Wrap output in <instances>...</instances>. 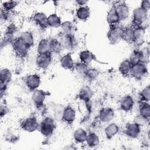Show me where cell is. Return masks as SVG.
Here are the masks:
<instances>
[{"label": "cell", "instance_id": "cell-1", "mask_svg": "<svg viewBox=\"0 0 150 150\" xmlns=\"http://www.w3.org/2000/svg\"><path fill=\"white\" fill-rule=\"evenodd\" d=\"M56 126V125L54 118L50 117H47L42 121L39 128L40 133L43 136L48 137L53 134Z\"/></svg>", "mask_w": 150, "mask_h": 150}, {"label": "cell", "instance_id": "cell-2", "mask_svg": "<svg viewBox=\"0 0 150 150\" xmlns=\"http://www.w3.org/2000/svg\"><path fill=\"white\" fill-rule=\"evenodd\" d=\"M12 46L13 52L17 57L20 59H24L27 57L29 48L19 37L12 43Z\"/></svg>", "mask_w": 150, "mask_h": 150}, {"label": "cell", "instance_id": "cell-3", "mask_svg": "<svg viewBox=\"0 0 150 150\" xmlns=\"http://www.w3.org/2000/svg\"><path fill=\"white\" fill-rule=\"evenodd\" d=\"M124 28L115 25L110 26L107 32V38L111 44H116L122 39V35Z\"/></svg>", "mask_w": 150, "mask_h": 150}, {"label": "cell", "instance_id": "cell-4", "mask_svg": "<svg viewBox=\"0 0 150 150\" xmlns=\"http://www.w3.org/2000/svg\"><path fill=\"white\" fill-rule=\"evenodd\" d=\"M12 73L6 68L1 69L0 72V92L1 97L2 98L7 88L8 84L12 80Z\"/></svg>", "mask_w": 150, "mask_h": 150}, {"label": "cell", "instance_id": "cell-5", "mask_svg": "<svg viewBox=\"0 0 150 150\" xmlns=\"http://www.w3.org/2000/svg\"><path fill=\"white\" fill-rule=\"evenodd\" d=\"M148 18V12L144 10L140 6L135 8L132 13V26H141Z\"/></svg>", "mask_w": 150, "mask_h": 150}, {"label": "cell", "instance_id": "cell-6", "mask_svg": "<svg viewBox=\"0 0 150 150\" xmlns=\"http://www.w3.org/2000/svg\"><path fill=\"white\" fill-rule=\"evenodd\" d=\"M119 18L120 21H124L127 19L129 16V7L125 2L124 1H119L116 2L115 4L112 6Z\"/></svg>", "mask_w": 150, "mask_h": 150}, {"label": "cell", "instance_id": "cell-7", "mask_svg": "<svg viewBox=\"0 0 150 150\" xmlns=\"http://www.w3.org/2000/svg\"><path fill=\"white\" fill-rule=\"evenodd\" d=\"M148 74V68L146 64L139 63L132 65L131 75L137 80L142 79Z\"/></svg>", "mask_w": 150, "mask_h": 150}, {"label": "cell", "instance_id": "cell-8", "mask_svg": "<svg viewBox=\"0 0 150 150\" xmlns=\"http://www.w3.org/2000/svg\"><path fill=\"white\" fill-rule=\"evenodd\" d=\"M21 127L26 132H32L39 128V124L35 117H30L23 120L21 124Z\"/></svg>", "mask_w": 150, "mask_h": 150}, {"label": "cell", "instance_id": "cell-9", "mask_svg": "<svg viewBox=\"0 0 150 150\" xmlns=\"http://www.w3.org/2000/svg\"><path fill=\"white\" fill-rule=\"evenodd\" d=\"M16 28L13 25H9L5 32H4V37L1 42V46L4 44L5 46L12 43L18 38L16 36Z\"/></svg>", "mask_w": 150, "mask_h": 150}, {"label": "cell", "instance_id": "cell-10", "mask_svg": "<svg viewBox=\"0 0 150 150\" xmlns=\"http://www.w3.org/2000/svg\"><path fill=\"white\" fill-rule=\"evenodd\" d=\"M145 28L143 26H134V43L135 46L139 47L144 42Z\"/></svg>", "mask_w": 150, "mask_h": 150}, {"label": "cell", "instance_id": "cell-11", "mask_svg": "<svg viewBox=\"0 0 150 150\" xmlns=\"http://www.w3.org/2000/svg\"><path fill=\"white\" fill-rule=\"evenodd\" d=\"M52 53L38 54L36 59V66L41 69H46L52 63Z\"/></svg>", "mask_w": 150, "mask_h": 150}, {"label": "cell", "instance_id": "cell-12", "mask_svg": "<svg viewBox=\"0 0 150 150\" xmlns=\"http://www.w3.org/2000/svg\"><path fill=\"white\" fill-rule=\"evenodd\" d=\"M40 82V77L36 73L29 74L25 79V84L27 87L32 91L38 88Z\"/></svg>", "mask_w": 150, "mask_h": 150}, {"label": "cell", "instance_id": "cell-13", "mask_svg": "<svg viewBox=\"0 0 150 150\" xmlns=\"http://www.w3.org/2000/svg\"><path fill=\"white\" fill-rule=\"evenodd\" d=\"M76 111L74 108L70 105H67L64 108L62 120L68 124H72L76 119Z\"/></svg>", "mask_w": 150, "mask_h": 150}, {"label": "cell", "instance_id": "cell-14", "mask_svg": "<svg viewBox=\"0 0 150 150\" xmlns=\"http://www.w3.org/2000/svg\"><path fill=\"white\" fill-rule=\"evenodd\" d=\"M125 135L131 138H137L141 133V127L134 122L128 123L124 130Z\"/></svg>", "mask_w": 150, "mask_h": 150}, {"label": "cell", "instance_id": "cell-15", "mask_svg": "<svg viewBox=\"0 0 150 150\" xmlns=\"http://www.w3.org/2000/svg\"><path fill=\"white\" fill-rule=\"evenodd\" d=\"M60 42H61L63 49L71 51L74 48L76 40L73 35L63 34Z\"/></svg>", "mask_w": 150, "mask_h": 150}, {"label": "cell", "instance_id": "cell-16", "mask_svg": "<svg viewBox=\"0 0 150 150\" xmlns=\"http://www.w3.org/2000/svg\"><path fill=\"white\" fill-rule=\"evenodd\" d=\"M33 21L42 29H46L48 27L47 16L42 12H38L32 17Z\"/></svg>", "mask_w": 150, "mask_h": 150}, {"label": "cell", "instance_id": "cell-17", "mask_svg": "<svg viewBox=\"0 0 150 150\" xmlns=\"http://www.w3.org/2000/svg\"><path fill=\"white\" fill-rule=\"evenodd\" d=\"M114 117V111L111 107L102 108L99 112V120L103 122H108L111 121Z\"/></svg>", "mask_w": 150, "mask_h": 150}, {"label": "cell", "instance_id": "cell-18", "mask_svg": "<svg viewBox=\"0 0 150 150\" xmlns=\"http://www.w3.org/2000/svg\"><path fill=\"white\" fill-rule=\"evenodd\" d=\"M60 63L61 66L66 70H73L74 69L75 63L70 53L64 54L60 59Z\"/></svg>", "mask_w": 150, "mask_h": 150}, {"label": "cell", "instance_id": "cell-19", "mask_svg": "<svg viewBox=\"0 0 150 150\" xmlns=\"http://www.w3.org/2000/svg\"><path fill=\"white\" fill-rule=\"evenodd\" d=\"M46 97V93L42 90L36 89L34 90L32 94V99L35 104L40 107L43 104Z\"/></svg>", "mask_w": 150, "mask_h": 150}, {"label": "cell", "instance_id": "cell-20", "mask_svg": "<svg viewBox=\"0 0 150 150\" xmlns=\"http://www.w3.org/2000/svg\"><path fill=\"white\" fill-rule=\"evenodd\" d=\"M93 95V91L92 89L88 86H84L80 88L78 97L80 100L86 103L91 100Z\"/></svg>", "mask_w": 150, "mask_h": 150}, {"label": "cell", "instance_id": "cell-21", "mask_svg": "<svg viewBox=\"0 0 150 150\" xmlns=\"http://www.w3.org/2000/svg\"><path fill=\"white\" fill-rule=\"evenodd\" d=\"M134 105V99L131 96L129 95L122 97L120 103L121 109L125 112H128L131 111L133 108Z\"/></svg>", "mask_w": 150, "mask_h": 150}, {"label": "cell", "instance_id": "cell-22", "mask_svg": "<svg viewBox=\"0 0 150 150\" xmlns=\"http://www.w3.org/2000/svg\"><path fill=\"white\" fill-rule=\"evenodd\" d=\"M87 133L86 131L83 128H77L73 132V139L78 144H83L86 142Z\"/></svg>", "mask_w": 150, "mask_h": 150}, {"label": "cell", "instance_id": "cell-23", "mask_svg": "<svg viewBox=\"0 0 150 150\" xmlns=\"http://www.w3.org/2000/svg\"><path fill=\"white\" fill-rule=\"evenodd\" d=\"M77 18L81 21H85L88 19L90 15V8L87 6H79L76 12Z\"/></svg>", "mask_w": 150, "mask_h": 150}, {"label": "cell", "instance_id": "cell-24", "mask_svg": "<svg viewBox=\"0 0 150 150\" xmlns=\"http://www.w3.org/2000/svg\"><path fill=\"white\" fill-rule=\"evenodd\" d=\"M37 52L38 54H46L51 53L50 40L45 38L42 39L38 43Z\"/></svg>", "mask_w": 150, "mask_h": 150}, {"label": "cell", "instance_id": "cell-25", "mask_svg": "<svg viewBox=\"0 0 150 150\" xmlns=\"http://www.w3.org/2000/svg\"><path fill=\"white\" fill-rule=\"evenodd\" d=\"M132 64L131 63L128 59L124 60L119 65L118 70L120 73L125 77L131 75V71Z\"/></svg>", "mask_w": 150, "mask_h": 150}, {"label": "cell", "instance_id": "cell-26", "mask_svg": "<svg viewBox=\"0 0 150 150\" xmlns=\"http://www.w3.org/2000/svg\"><path fill=\"white\" fill-rule=\"evenodd\" d=\"M106 19L107 22L110 26L118 25L120 22V18L113 6H112L107 12Z\"/></svg>", "mask_w": 150, "mask_h": 150}, {"label": "cell", "instance_id": "cell-27", "mask_svg": "<svg viewBox=\"0 0 150 150\" xmlns=\"http://www.w3.org/2000/svg\"><path fill=\"white\" fill-rule=\"evenodd\" d=\"M122 39L128 43H134V26H129L124 28Z\"/></svg>", "mask_w": 150, "mask_h": 150}, {"label": "cell", "instance_id": "cell-28", "mask_svg": "<svg viewBox=\"0 0 150 150\" xmlns=\"http://www.w3.org/2000/svg\"><path fill=\"white\" fill-rule=\"evenodd\" d=\"M119 131V127L115 123L109 124L104 129L105 135L107 139H111Z\"/></svg>", "mask_w": 150, "mask_h": 150}, {"label": "cell", "instance_id": "cell-29", "mask_svg": "<svg viewBox=\"0 0 150 150\" xmlns=\"http://www.w3.org/2000/svg\"><path fill=\"white\" fill-rule=\"evenodd\" d=\"M19 38L28 46L29 48L34 45V36L32 32L29 31H24L19 36Z\"/></svg>", "mask_w": 150, "mask_h": 150}, {"label": "cell", "instance_id": "cell-30", "mask_svg": "<svg viewBox=\"0 0 150 150\" xmlns=\"http://www.w3.org/2000/svg\"><path fill=\"white\" fill-rule=\"evenodd\" d=\"M79 59L80 62L88 64L94 59V56L91 51L84 50L79 53Z\"/></svg>", "mask_w": 150, "mask_h": 150}, {"label": "cell", "instance_id": "cell-31", "mask_svg": "<svg viewBox=\"0 0 150 150\" xmlns=\"http://www.w3.org/2000/svg\"><path fill=\"white\" fill-rule=\"evenodd\" d=\"M62 23L61 18L56 13H52L47 16V24L49 26L57 28L60 27Z\"/></svg>", "mask_w": 150, "mask_h": 150}, {"label": "cell", "instance_id": "cell-32", "mask_svg": "<svg viewBox=\"0 0 150 150\" xmlns=\"http://www.w3.org/2000/svg\"><path fill=\"white\" fill-rule=\"evenodd\" d=\"M86 142L89 147L94 148L98 145L100 143V138L96 133L90 132L87 135Z\"/></svg>", "mask_w": 150, "mask_h": 150}, {"label": "cell", "instance_id": "cell-33", "mask_svg": "<svg viewBox=\"0 0 150 150\" xmlns=\"http://www.w3.org/2000/svg\"><path fill=\"white\" fill-rule=\"evenodd\" d=\"M60 28L64 35H73L75 30L74 24L72 22L68 21L62 22Z\"/></svg>", "mask_w": 150, "mask_h": 150}, {"label": "cell", "instance_id": "cell-34", "mask_svg": "<svg viewBox=\"0 0 150 150\" xmlns=\"http://www.w3.org/2000/svg\"><path fill=\"white\" fill-rule=\"evenodd\" d=\"M50 52L51 53L59 54L62 52L63 47L60 40L56 39H53L50 40Z\"/></svg>", "mask_w": 150, "mask_h": 150}, {"label": "cell", "instance_id": "cell-35", "mask_svg": "<svg viewBox=\"0 0 150 150\" xmlns=\"http://www.w3.org/2000/svg\"><path fill=\"white\" fill-rule=\"evenodd\" d=\"M139 114L149 119L150 105L148 102H141L139 107Z\"/></svg>", "mask_w": 150, "mask_h": 150}, {"label": "cell", "instance_id": "cell-36", "mask_svg": "<svg viewBox=\"0 0 150 150\" xmlns=\"http://www.w3.org/2000/svg\"><path fill=\"white\" fill-rule=\"evenodd\" d=\"M64 108V107L62 104H57L54 105L53 112V115H54V119L56 120L57 121L62 120Z\"/></svg>", "mask_w": 150, "mask_h": 150}, {"label": "cell", "instance_id": "cell-37", "mask_svg": "<svg viewBox=\"0 0 150 150\" xmlns=\"http://www.w3.org/2000/svg\"><path fill=\"white\" fill-rule=\"evenodd\" d=\"M88 68L89 67L88 66V64H86L81 62L75 63V66H74L75 70L77 71V73L79 75L82 76L83 77H84V76L86 75Z\"/></svg>", "mask_w": 150, "mask_h": 150}, {"label": "cell", "instance_id": "cell-38", "mask_svg": "<svg viewBox=\"0 0 150 150\" xmlns=\"http://www.w3.org/2000/svg\"><path fill=\"white\" fill-rule=\"evenodd\" d=\"M131 63L134 65L139 63H141V53L138 49L134 50L131 54L129 58L128 59Z\"/></svg>", "mask_w": 150, "mask_h": 150}, {"label": "cell", "instance_id": "cell-39", "mask_svg": "<svg viewBox=\"0 0 150 150\" xmlns=\"http://www.w3.org/2000/svg\"><path fill=\"white\" fill-rule=\"evenodd\" d=\"M99 74L98 70L96 68H88L84 78L90 81H93L96 80Z\"/></svg>", "mask_w": 150, "mask_h": 150}, {"label": "cell", "instance_id": "cell-40", "mask_svg": "<svg viewBox=\"0 0 150 150\" xmlns=\"http://www.w3.org/2000/svg\"><path fill=\"white\" fill-rule=\"evenodd\" d=\"M139 98L142 102H148L150 98V87L149 85L145 87L139 93Z\"/></svg>", "mask_w": 150, "mask_h": 150}, {"label": "cell", "instance_id": "cell-41", "mask_svg": "<svg viewBox=\"0 0 150 150\" xmlns=\"http://www.w3.org/2000/svg\"><path fill=\"white\" fill-rule=\"evenodd\" d=\"M140 50L141 53V63L147 65L149 61V50L148 47L143 48Z\"/></svg>", "mask_w": 150, "mask_h": 150}, {"label": "cell", "instance_id": "cell-42", "mask_svg": "<svg viewBox=\"0 0 150 150\" xmlns=\"http://www.w3.org/2000/svg\"><path fill=\"white\" fill-rule=\"evenodd\" d=\"M18 2L15 1H5L2 4V9L7 12L13 10L18 5Z\"/></svg>", "mask_w": 150, "mask_h": 150}, {"label": "cell", "instance_id": "cell-43", "mask_svg": "<svg viewBox=\"0 0 150 150\" xmlns=\"http://www.w3.org/2000/svg\"><path fill=\"white\" fill-rule=\"evenodd\" d=\"M149 121V119L145 118L144 117L138 114V115L135 116L134 120V122L139 125L140 127L146 125Z\"/></svg>", "mask_w": 150, "mask_h": 150}, {"label": "cell", "instance_id": "cell-44", "mask_svg": "<svg viewBox=\"0 0 150 150\" xmlns=\"http://www.w3.org/2000/svg\"><path fill=\"white\" fill-rule=\"evenodd\" d=\"M9 111V109L8 107L5 104H1V107H0V115L1 117L2 118L3 117L5 116Z\"/></svg>", "mask_w": 150, "mask_h": 150}, {"label": "cell", "instance_id": "cell-45", "mask_svg": "<svg viewBox=\"0 0 150 150\" xmlns=\"http://www.w3.org/2000/svg\"><path fill=\"white\" fill-rule=\"evenodd\" d=\"M140 7L144 10L148 12L150 9V1L149 0H144L141 3Z\"/></svg>", "mask_w": 150, "mask_h": 150}, {"label": "cell", "instance_id": "cell-46", "mask_svg": "<svg viewBox=\"0 0 150 150\" xmlns=\"http://www.w3.org/2000/svg\"><path fill=\"white\" fill-rule=\"evenodd\" d=\"M76 3L78 5H79L80 6H86L87 4L88 1H86V0H77V1H76Z\"/></svg>", "mask_w": 150, "mask_h": 150}]
</instances>
